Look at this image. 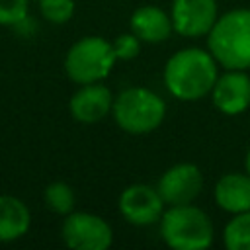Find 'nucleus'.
I'll use <instances>...</instances> for the list:
<instances>
[{
  "instance_id": "1",
  "label": "nucleus",
  "mask_w": 250,
  "mask_h": 250,
  "mask_svg": "<svg viewBox=\"0 0 250 250\" xmlns=\"http://www.w3.org/2000/svg\"><path fill=\"white\" fill-rule=\"evenodd\" d=\"M219 62L205 47H184L172 53L162 68L166 92L178 102H199L209 98L219 76Z\"/></svg>"
},
{
  "instance_id": "2",
  "label": "nucleus",
  "mask_w": 250,
  "mask_h": 250,
  "mask_svg": "<svg viewBox=\"0 0 250 250\" xmlns=\"http://www.w3.org/2000/svg\"><path fill=\"white\" fill-rule=\"evenodd\" d=\"M205 43L221 68L250 70V8L219 14Z\"/></svg>"
},
{
  "instance_id": "3",
  "label": "nucleus",
  "mask_w": 250,
  "mask_h": 250,
  "mask_svg": "<svg viewBox=\"0 0 250 250\" xmlns=\"http://www.w3.org/2000/svg\"><path fill=\"white\" fill-rule=\"evenodd\" d=\"M158 234L172 250H207L215 242V225L195 203L166 205L158 221Z\"/></svg>"
},
{
  "instance_id": "4",
  "label": "nucleus",
  "mask_w": 250,
  "mask_h": 250,
  "mask_svg": "<svg viewBox=\"0 0 250 250\" xmlns=\"http://www.w3.org/2000/svg\"><path fill=\"white\" fill-rule=\"evenodd\" d=\"M166 102L146 86L123 88L113 98L111 117L115 125L129 135H148L166 119Z\"/></svg>"
},
{
  "instance_id": "5",
  "label": "nucleus",
  "mask_w": 250,
  "mask_h": 250,
  "mask_svg": "<svg viewBox=\"0 0 250 250\" xmlns=\"http://www.w3.org/2000/svg\"><path fill=\"white\" fill-rule=\"evenodd\" d=\"M117 59L111 41L100 35H86L74 41L62 61L66 76L74 84L104 82L115 68Z\"/></svg>"
},
{
  "instance_id": "6",
  "label": "nucleus",
  "mask_w": 250,
  "mask_h": 250,
  "mask_svg": "<svg viewBox=\"0 0 250 250\" xmlns=\"http://www.w3.org/2000/svg\"><path fill=\"white\" fill-rule=\"evenodd\" d=\"M61 238L72 250H107L113 244V229L102 215L74 209L62 217Z\"/></svg>"
},
{
  "instance_id": "7",
  "label": "nucleus",
  "mask_w": 250,
  "mask_h": 250,
  "mask_svg": "<svg viewBox=\"0 0 250 250\" xmlns=\"http://www.w3.org/2000/svg\"><path fill=\"white\" fill-rule=\"evenodd\" d=\"M166 209L156 186L150 184H131L117 197V211L125 223L133 227H152L158 225Z\"/></svg>"
},
{
  "instance_id": "8",
  "label": "nucleus",
  "mask_w": 250,
  "mask_h": 250,
  "mask_svg": "<svg viewBox=\"0 0 250 250\" xmlns=\"http://www.w3.org/2000/svg\"><path fill=\"white\" fill-rule=\"evenodd\" d=\"M203 172L193 162H178L166 168L158 182L156 189L166 205H184L193 203L203 191Z\"/></svg>"
},
{
  "instance_id": "9",
  "label": "nucleus",
  "mask_w": 250,
  "mask_h": 250,
  "mask_svg": "<svg viewBox=\"0 0 250 250\" xmlns=\"http://www.w3.org/2000/svg\"><path fill=\"white\" fill-rule=\"evenodd\" d=\"M211 104L213 107L227 115L238 117L250 109V74L248 70L223 68L219 72L213 88H211Z\"/></svg>"
},
{
  "instance_id": "10",
  "label": "nucleus",
  "mask_w": 250,
  "mask_h": 250,
  "mask_svg": "<svg viewBox=\"0 0 250 250\" xmlns=\"http://www.w3.org/2000/svg\"><path fill=\"white\" fill-rule=\"evenodd\" d=\"M170 18L174 33L186 39L205 37L219 18L217 0H172Z\"/></svg>"
},
{
  "instance_id": "11",
  "label": "nucleus",
  "mask_w": 250,
  "mask_h": 250,
  "mask_svg": "<svg viewBox=\"0 0 250 250\" xmlns=\"http://www.w3.org/2000/svg\"><path fill=\"white\" fill-rule=\"evenodd\" d=\"M113 92L104 82L80 84L78 90L68 100L70 117L82 125H94L111 115Z\"/></svg>"
},
{
  "instance_id": "12",
  "label": "nucleus",
  "mask_w": 250,
  "mask_h": 250,
  "mask_svg": "<svg viewBox=\"0 0 250 250\" xmlns=\"http://www.w3.org/2000/svg\"><path fill=\"white\" fill-rule=\"evenodd\" d=\"M129 31H133L143 43H164L174 33L170 12L154 4L139 6L129 18Z\"/></svg>"
},
{
  "instance_id": "13",
  "label": "nucleus",
  "mask_w": 250,
  "mask_h": 250,
  "mask_svg": "<svg viewBox=\"0 0 250 250\" xmlns=\"http://www.w3.org/2000/svg\"><path fill=\"white\" fill-rule=\"evenodd\" d=\"M215 205L229 213L250 211V176L246 172H227L223 174L213 188Z\"/></svg>"
},
{
  "instance_id": "14",
  "label": "nucleus",
  "mask_w": 250,
  "mask_h": 250,
  "mask_svg": "<svg viewBox=\"0 0 250 250\" xmlns=\"http://www.w3.org/2000/svg\"><path fill=\"white\" fill-rule=\"evenodd\" d=\"M31 227V211L23 199L0 193V244L20 240Z\"/></svg>"
},
{
  "instance_id": "15",
  "label": "nucleus",
  "mask_w": 250,
  "mask_h": 250,
  "mask_svg": "<svg viewBox=\"0 0 250 250\" xmlns=\"http://www.w3.org/2000/svg\"><path fill=\"white\" fill-rule=\"evenodd\" d=\"M221 238L227 250H250V211L230 215L223 227Z\"/></svg>"
},
{
  "instance_id": "16",
  "label": "nucleus",
  "mask_w": 250,
  "mask_h": 250,
  "mask_svg": "<svg viewBox=\"0 0 250 250\" xmlns=\"http://www.w3.org/2000/svg\"><path fill=\"white\" fill-rule=\"evenodd\" d=\"M43 201L51 213L64 217L70 211H74L76 195H74V189L70 188V184L57 180V182L47 184V188L43 191Z\"/></svg>"
},
{
  "instance_id": "17",
  "label": "nucleus",
  "mask_w": 250,
  "mask_h": 250,
  "mask_svg": "<svg viewBox=\"0 0 250 250\" xmlns=\"http://www.w3.org/2000/svg\"><path fill=\"white\" fill-rule=\"evenodd\" d=\"M37 2H39L41 18L55 25L70 21L76 10L74 0H37Z\"/></svg>"
},
{
  "instance_id": "18",
  "label": "nucleus",
  "mask_w": 250,
  "mask_h": 250,
  "mask_svg": "<svg viewBox=\"0 0 250 250\" xmlns=\"http://www.w3.org/2000/svg\"><path fill=\"white\" fill-rule=\"evenodd\" d=\"M111 45H113V53L117 61H133L141 55V49H143V41L133 31L119 33L111 41Z\"/></svg>"
},
{
  "instance_id": "19",
  "label": "nucleus",
  "mask_w": 250,
  "mask_h": 250,
  "mask_svg": "<svg viewBox=\"0 0 250 250\" xmlns=\"http://www.w3.org/2000/svg\"><path fill=\"white\" fill-rule=\"evenodd\" d=\"M29 16V0H0V25L14 27Z\"/></svg>"
},
{
  "instance_id": "20",
  "label": "nucleus",
  "mask_w": 250,
  "mask_h": 250,
  "mask_svg": "<svg viewBox=\"0 0 250 250\" xmlns=\"http://www.w3.org/2000/svg\"><path fill=\"white\" fill-rule=\"evenodd\" d=\"M14 31H16L18 35L31 37V35H35V31H37V23H35V20H31L29 16H25L23 20H20V21L14 25Z\"/></svg>"
},
{
  "instance_id": "21",
  "label": "nucleus",
  "mask_w": 250,
  "mask_h": 250,
  "mask_svg": "<svg viewBox=\"0 0 250 250\" xmlns=\"http://www.w3.org/2000/svg\"><path fill=\"white\" fill-rule=\"evenodd\" d=\"M244 172L250 176V146L246 150V156H244Z\"/></svg>"
}]
</instances>
